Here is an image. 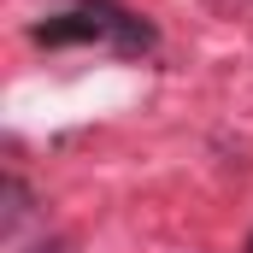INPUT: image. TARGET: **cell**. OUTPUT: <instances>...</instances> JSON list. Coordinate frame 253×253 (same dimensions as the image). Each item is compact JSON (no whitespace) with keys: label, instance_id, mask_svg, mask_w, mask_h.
I'll use <instances>...</instances> for the list:
<instances>
[{"label":"cell","instance_id":"6da1fadb","mask_svg":"<svg viewBox=\"0 0 253 253\" xmlns=\"http://www.w3.org/2000/svg\"><path fill=\"white\" fill-rule=\"evenodd\" d=\"M30 42L36 47H106L118 59H141L159 47V30L118 0H71L30 24Z\"/></svg>","mask_w":253,"mask_h":253},{"label":"cell","instance_id":"7a4b0ae2","mask_svg":"<svg viewBox=\"0 0 253 253\" xmlns=\"http://www.w3.org/2000/svg\"><path fill=\"white\" fill-rule=\"evenodd\" d=\"M30 212H36L30 183H24L18 171H6V177H0V242H18V230L30 224Z\"/></svg>","mask_w":253,"mask_h":253},{"label":"cell","instance_id":"3957f363","mask_svg":"<svg viewBox=\"0 0 253 253\" xmlns=\"http://www.w3.org/2000/svg\"><path fill=\"white\" fill-rule=\"evenodd\" d=\"M24 253H65V248H59V242H53V236H42L36 248H24Z\"/></svg>","mask_w":253,"mask_h":253},{"label":"cell","instance_id":"277c9868","mask_svg":"<svg viewBox=\"0 0 253 253\" xmlns=\"http://www.w3.org/2000/svg\"><path fill=\"white\" fill-rule=\"evenodd\" d=\"M242 253H253V236H248V248H242Z\"/></svg>","mask_w":253,"mask_h":253}]
</instances>
